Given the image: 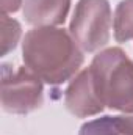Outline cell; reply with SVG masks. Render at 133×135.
Listing matches in <instances>:
<instances>
[{"instance_id": "cell-1", "label": "cell", "mask_w": 133, "mask_h": 135, "mask_svg": "<svg viewBox=\"0 0 133 135\" xmlns=\"http://www.w3.org/2000/svg\"><path fill=\"white\" fill-rule=\"evenodd\" d=\"M22 60L42 82L61 85L80 71L85 55L70 32L58 27H34L22 41Z\"/></svg>"}, {"instance_id": "cell-2", "label": "cell", "mask_w": 133, "mask_h": 135, "mask_svg": "<svg viewBox=\"0 0 133 135\" xmlns=\"http://www.w3.org/2000/svg\"><path fill=\"white\" fill-rule=\"evenodd\" d=\"M89 71L103 105L124 112H133V60L119 47H110L99 52Z\"/></svg>"}, {"instance_id": "cell-3", "label": "cell", "mask_w": 133, "mask_h": 135, "mask_svg": "<svg viewBox=\"0 0 133 135\" xmlns=\"http://www.w3.org/2000/svg\"><path fill=\"white\" fill-rule=\"evenodd\" d=\"M113 25L108 0H78L72 13L69 32L83 52H97L110 41Z\"/></svg>"}, {"instance_id": "cell-4", "label": "cell", "mask_w": 133, "mask_h": 135, "mask_svg": "<svg viewBox=\"0 0 133 135\" xmlns=\"http://www.w3.org/2000/svg\"><path fill=\"white\" fill-rule=\"evenodd\" d=\"M44 102L42 80L27 66L2 65V107L13 115H27Z\"/></svg>"}, {"instance_id": "cell-5", "label": "cell", "mask_w": 133, "mask_h": 135, "mask_svg": "<svg viewBox=\"0 0 133 135\" xmlns=\"http://www.w3.org/2000/svg\"><path fill=\"white\" fill-rule=\"evenodd\" d=\"M64 104L67 110L77 118H89L99 115L105 108L102 99L97 94L89 68L80 71L70 80L64 93Z\"/></svg>"}, {"instance_id": "cell-6", "label": "cell", "mask_w": 133, "mask_h": 135, "mask_svg": "<svg viewBox=\"0 0 133 135\" xmlns=\"http://www.w3.org/2000/svg\"><path fill=\"white\" fill-rule=\"evenodd\" d=\"M72 0H25L24 17L34 27H57L66 22Z\"/></svg>"}, {"instance_id": "cell-7", "label": "cell", "mask_w": 133, "mask_h": 135, "mask_svg": "<svg viewBox=\"0 0 133 135\" xmlns=\"http://www.w3.org/2000/svg\"><path fill=\"white\" fill-rule=\"evenodd\" d=\"M78 135H133V112L88 121L80 127Z\"/></svg>"}, {"instance_id": "cell-8", "label": "cell", "mask_w": 133, "mask_h": 135, "mask_svg": "<svg viewBox=\"0 0 133 135\" xmlns=\"http://www.w3.org/2000/svg\"><path fill=\"white\" fill-rule=\"evenodd\" d=\"M113 30L117 42L133 39V0H121L114 9Z\"/></svg>"}, {"instance_id": "cell-9", "label": "cell", "mask_w": 133, "mask_h": 135, "mask_svg": "<svg viewBox=\"0 0 133 135\" xmlns=\"http://www.w3.org/2000/svg\"><path fill=\"white\" fill-rule=\"evenodd\" d=\"M21 35H22L21 24L13 17L2 14V57L8 55L11 50L16 49Z\"/></svg>"}, {"instance_id": "cell-10", "label": "cell", "mask_w": 133, "mask_h": 135, "mask_svg": "<svg viewBox=\"0 0 133 135\" xmlns=\"http://www.w3.org/2000/svg\"><path fill=\"white\" fill-rule=\"evenodd\" d=\"M22 5V0H0V8H2V14H9V13H16Z\"/></svg>"}]
</instances>
